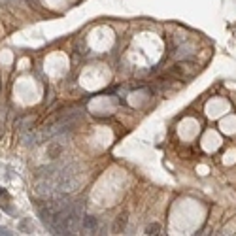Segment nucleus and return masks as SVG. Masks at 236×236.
Returning <instances> with one entry per match:
<instances>
[{
    "mask_svg": "<svg viewBox=\"0 0 236 236\" xmlns=\"http://www.w3.org/2000/svg\"><path fill=\"white\" fill-rule=\"evenodd\" d=\"M83 229L93 232V231L96 229V219L91 217V215H85V217H83Z\"/></svg>",
    "mask_w": 236,
    "mask_h": 236,
    "instance_id": "nucleus-1",
    "label": "nucleus"
}]
</instances>
